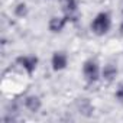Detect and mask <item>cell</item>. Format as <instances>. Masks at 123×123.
<instances>
[{"label":"cell","mask_w":123,"mask_h":123,"mask_svg":"<svg viewBox=\"0 0 123 123\" xmlns=\"http://www.w3.org/2000/svg\"><path fill=\"white\" fill-rule=\"evenodd\" d=\"M110 16L107 13H98L91 23V29L96 35H104L110 29Z\"/></svg>","instance_id":"1"},{"label":"cell","mask_w":123,"mask_h":123,"mask_svg":"<svg viewBox=\"0 0 123 123\" xmlns=\"http://www.w3.org/2000/svg\"><path fill=\"white\" fill-rule=\"evenodd\" d=\"M84 75L87 77L88 81H96L98 78V67L94 61H87L84 64Z\"/></svg>","instance_id":"2"},{"label":"cell","mask_w":123,"mask_h":123,"mask_svg":"<svg viewBox=\"0 0 123 123\" xmlns=\"http://www.w3.org/2000/svg\"><path fill=\"white\" fill-rule=\"evenodd\" d=\"M18 62H19L29 74H32L33 70L36 68L38 58H36V56H20V58H18Z\"/></svg>","instance_id":"3"},{"label":"cell","mask_w":123,"mask_h":123,"mask_svg":"<svg viewBox=\"0 0 123 123\" xmlns=\"http://www.w3.org/2000/svg\"><path fill=\"white\" fill-rule=\"evenodd\" d=\"M52 67L55 71L64 70L67 67V55L64 52H55L52 56Z\"/></svg>","instance_id":"4"},{"label":"cell","mask_w":123,"mask_h":123,"mask_svg":"<svg viewBox=\"0 0 123 123\" xmlns=\"http://www.w3.org/2000/svg\"><path fill=\"white\" fill-rule=\"evenodd\" d=\"M25 106L31 110V111H38L39 109H41V100L36 97V96H29V97H26V100H25Z\"/></svg>","instance_id":"5"},{"label":"cell","mask_w":123,"mask_h":123,"mask_svg":"<svg viewBox=\"0 0 123 123\" xmlns=\"http://www.w3.org/2000/svg\"><path fill=\"white\" fill-rule=\"evenodd\" d=\"M62 9L67 13V16H73L77 12V3L75 0H62Z\"/></svg>","instance_id":"6"},{"label":"cell","mask_w":123,"mask_h":123,"mask_svg":"<svg viewBox=\"0 0 123 123\" xmlns=\"http://www.w3.org/2000/svg\"><path fill=\"white\" fill-rule=\"evenodd\" d=\"M65 26V19H61V18H52L49 22V29L52 32H61Z\"/></svg>","instance_id":"7"},{"label":"cell","mask_w":123,"mask_h":123,"mask_svg":"<svg viewBox=\"0 0 123 123\" xmlns=\"http://www.w3.org/2000/svg\"><path fill=\"white\" fill-rule=\"evenodd\" d=\"M116 74H117V68H116L114 65H111V64L106 65L104 70H103V77H104L107 81H111V80L116 77Z\"/></svg>","instance_id":"8"},{"label":"cell","mask_w":123,"mask_h":123,"mask_svg":"<svg viewBox=\"0 0 123 123\" xmlns=\"http://www.w3.org/2000/svg\"><path fill=\"white\" fill-rule=\"evenodd\" d=\"M16 15H18V16L26 15V5H19V6L16 7Z\"/></svg>","instance_id":"9"},{"label":"cell","mask_w":123,"mask_h":123,"mask_svg":"<svg viewBox=\"0 0 123 123\" xmlns=\"http://www.w3.org/2000/svg\"><path fill=\"white\" fill-rule=\"evenodd\" d=\"M116 97H117L119 100H122V101H123V84H122V86L119 87V90L116 91Z\"/></svg>","instance_id":"10"},{"label":"cell","mask_w":123,"mask_h":123,"mask_svg":"<svg viewBox=\"0 0 123 123\" xmlns=\"http://www.w3.org/2000/svg\"><path fill=\"white\" fill-rule=\"evenodd\" d=\"M122 29H123V25H122Z\"/></svg>","instance_id":"11"}]
</instances>
